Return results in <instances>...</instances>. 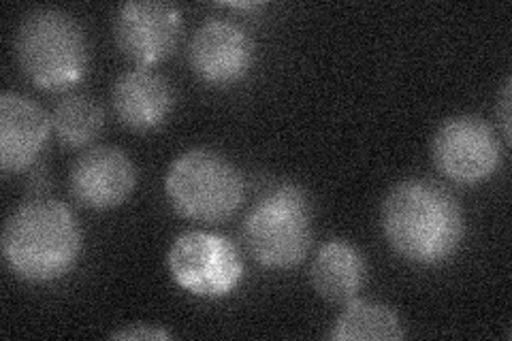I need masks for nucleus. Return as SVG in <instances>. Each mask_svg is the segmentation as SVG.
I'll return each instance as SVG.
<instances>
[{"label":"nucleus","instance_id":"obj_5","mask_svg":"<svg viewBox=\"0 0 512 341\" xmlns=\"http://www.w3.org/2000/svg\"><path fill=\"white\" fill-rule=\"evenodd\" d=\"M244 241L263 267L291 269L312 248V211L306 192L284 184L269 190L244 222Z\"/></svg>","mask_w":512,"mask_h":341},{"label":"nucleus","instance_id":"obj_1","mask_svg":"<svg viewBox=\"0 0 512 341\" xmlns=\"http://www.w3.org/2000/svg\"><path fill=\"white\" fill-rule=\"evenodd\" d=\"M382 231L389 246L414 265H442L466 237L459 201L431 180H404L382 203Z\"/></svg>","mask_w":512,"mask_h":341},{"label":"nucleus","instance_id":"obj_11","mask_svg":"<svg viewBox=\"0 0 512 341\" xmlns=\"http://www.w3.org/2000/svg\"><path fill=\"white\" fill-rule=\"evenodd\" d=\"M52 120L28 96L3 92L0 96V169L5 175L28 169L50 139Z\"/></svg>","mask_w":512,"mask_h":341},{"label":"nucleus","instance_id":"obj_16","mask_svg":"<svg viewBox=\"0 0 512 341\" xmlns=\"http://www.w3.org/2000/svg\"><path fill=\"white\" fill-rule=\"evenodd\" d=\"M173 335L160 327H150V324H133V327L120 329L111 333V339H128V341H158V339H171Z\"/></svg>","mask_w":512,"mask_h":341},{"label":"nucleus","instance_id":"obj_2","mask_svg":"<svg viewBox=\"0 0 512 341\" xmlns=\"http://www.w3.org/2000/svg\"><path fill=\"white\" fill-rule=\"evenodd\" d=\"M79 252L82 229L62 201H28L5 222V263L26 282L50 284L64 278L75 267Z\"/></svg>","mask_w":512,"mask_h":341},{"label":"nucleus","instance_id":"obj_13","mask_svg":"<svg viewBox=\"0 0 512 341\" xmlns=\"http://www.w3.org/2000/svg\"><path fill=\"white\" fill-rule=\"evenodd\" d=\"M310 273L320 297L331 303H348L365 286L367 263L352 243L331 239L316 252Z\"/></svg>","mask_w":512,"mask_h":341},{"label":"nucleus","instance_id":"obj_14","mask_svg":"<svg viewBox=\"0 0 512 341\" xmlns=\"http://www.w3.org/2000/svg\"><path fill=\"white\" fill-rule=\"evenodd\" d=\"M406 331L389 305L370 299H350L335 318L329 339L333 341H397Z\"/></svg>","mask_w":512,"mask_h":341},{"label":"nucleus","instance_id":"obj_4","mask_svg":"<svg viewBox=\"0 0 512 341\" xmlns=\"http://www.w3.org/2000/svg\"><path fill=\"white\" fill-rule=\"evenodd\" d=\"M165 192L180 216L199 222L227 220L246 199V182L239 169L212 150H188L165 177Z\"/></svg>","mask_w":512,"mask_h":341},{"label":"nucleus","instance_id":"obj_8","mask_svg":"<svg viewBox=\"0 0 512 341\" xmlns=\"http://www.w3.org/2000/svg\"><path fill=\"white\" fill-rule=\"evenodd\" d=\"M182 35V15L178 7L158 0H131L124 3L114 20V37L120 52L139 67L167 60Z\"/></svg>","mask_w":512,"mask_h":341},{"label":"nucleus","instance_id":"obj_3","mask_svg":"<svg viewBox=\"0 0 512 341\" xmlns=\"http://www.w3.org/2000/svg\"><path fill=\"white\" fill-rule=\"evenodd\" d=\"M15 56L24 75L41 90L62 92L84 79L90 50L73 15L52 7L30 11L15 35Z\"/></svg>","mask_w":512,"mask_h":341},{"label":"nucleus","instance_id":"obj_10","mask_svg":"<svg viewBox=\"0 0 512 341\" xmlns=\"http://www.w3.org/2000/svg\"><path fill=\"white\" fill-rule=\"evenodd\" d=\"M137 171L131 158L114 145H99L77 158L69 186L79 205L88 209H114L131 197Z\"/></svg>","mask_w":512,"mask_h":341},{"label":"nucleus","instance_id":"obj_7","mask_svg":"<svg viewBox=\"0 0 512 341\" xmlns=\"http://www.w3.org/2000/svg\"><path fill=\"white\" fill-rule=\"evenodd\" d=\"M438 171L457 184H480L502 167V143L478 116H455L440 124L431 141Z\"/></svg>","mask_w":512,"mask_h":341},{"label":"nucleus","instance_id":"obj_15","mask_svg":"<svg viewBox=\"0 0 512 341\" xmlns=\"http://www.w3.org/2000/svg\"><path fill=\"white\" fill-rule=\"evenodd\" d=\"M52 131L64 148H86L103 131L105 113L92 96L69 94L52 111Z\"/></svg>","mask_w":512,"mask_h":341},{"label":"nucleus","instance_id":"obj_9","mask_svg":"<svg viewBox=\"0 0 512 341\" xmlns=\"http://www.w3.org/2000/svg\"><path fill=\"white\" fill-rule=\"evenodd\" d=\"M190 67L212 86H229L244 79L254 62L248 32L229 20H207L190 39Z\"/></svg>","mask_w":512,"mask_h":341},{"label":"nucleus","instance_id":"obj_17","mask_svg":"<svg viewBox=\"0 0 512 341\" xmlns=\"http://www.w3.org/2000/svg\"><path fill=\"white\" fill-rule=\"evenodd\" d=\"M500 118H502V128H504V139L510 141V79H506L504 90H502Z\"/></svg>","mask_w":512,"mask_h":341},{"label":"nucleus","instance_id":"obj_6","mask_svg":"<svg viewBox=\"0 0 512 341\" xmlns=\"http://www.w3.org/2000/svg\"><path fill=\"white\" fill-rule=\"evenodd\" d=\"M167 267L175 284L203 299L231 295L244 278V261L235 243L205 231H188L175 239Z\"/></svg>","mask_w":512,"mask_h":341},{"label":"nucleus","instance_id":"obj_12","mask_svg":"<svg viewBox=\"0 0 512 341\" xmlns=\"http://www.w3.org/2000/svg\"><path fill=\"white\" fill-rule=\"evenodd\" d=\"M111 105L124 126L146 133L167 122L175 105V94L163 75L139 67L116 79Z\"/></svg>","mask_w":512,"mask_h":341}]
</instances>
